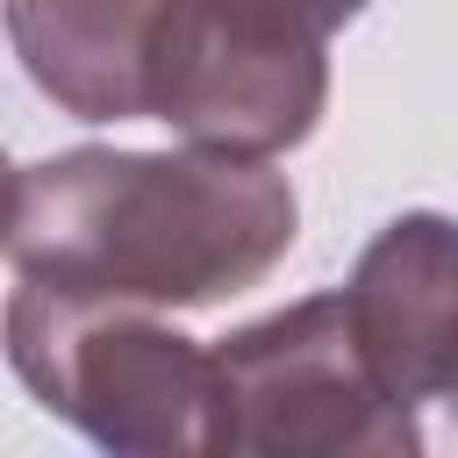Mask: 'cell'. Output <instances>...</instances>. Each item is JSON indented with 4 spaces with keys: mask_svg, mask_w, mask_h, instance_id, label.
<instances>
[{
    "mask_svg": "<svg viewBox=\"0 0 458 458\" xmlns=\"http://www.w3.org/2000/svg\"><path fill=\"white\" fill-rule=\"evenodd\" d=\"M286 172L236 150H57L7 179V265L72 301L208 308L293 250Z\"/></svg>",
    "mask_w": 458,
    "mask_h": 458,
    "instance_id": "obj_1",
    "label": "cell"
},
{
    "mask_svg": "<svg viewBox=\"0 0 458 458\" xmlns=\"http://www.w3.org/2000/svg\"><path fill=\"white\" fill-rule=\"evenodd\" d=\"M7 358L21 386L100 451H215V351L150 322V308L72 301L21 279L7 301Z\"/></svg>",
    "mask_w": 458,
    "mask_h": 458,
    "instance_id": "obj_2",
    "label": "cell"
},
{
    "mask_svg": "<svg viewBox=\"0 0 458 458\" xmlns=\"http://www.w3.org/2000/svg\"><path fill=\"white\" fill-rule=\"evenodd\" d=\"M215 451L265 458H415V401L372 365L351 301L315 293L215 344Z\"/></svg>",
    "mask_w": 458,
    "mask_h": 458,
    "instance_id": "obj_3",
    "label": "cell"
},
{
    "mask_svg": "<svg viewBox=\"0 0 458 458\" xmlns=\"http://www.w3.org/2000/svg\"><path fill=\"white\" fill-rule=\"evenodd\" d=\"M344 301L372 365L401 401L458 394V222L451 215L429 208L394 215L365 243Z\"/></svg>",
    "mask_w": 458,
    "mask_h": 458,
    "instance_id": "obj_4",
    "label": "cell"
},
{
    "mask_svg": "<svg viewBox=\"0 0 458 458\" xmlns=\"http://www.w3.org/2000/svg\"><path fill=\"white\" fill-rule=\"evenodd\" d=\"M172 0H7L21 72L79 122H143Z\"/></svg>",
    "mask_w": 458,
    "mask_h": 458,
    "instance_id": "obj_5",
    "label": "cell"
},
{
    "mask_svg": "<svg viewBox=\"0 0 458 458\" xmlns=\"http://www.w3.org/2000/svg\"><path fill=\"white\" fill-rule=\"evenodd\" d=\"M222 21L250 29V36H272V43H308V50H329V36L365 14V0H208Z\"/></svg>",
    "mask_w": 458,
    "mask_h": 458,
    "instance_id": "obj_6",
    "label": "cell"
},
{
    "mask_svg": "<svg viewBox=\"0 0 458 458\" xmlns=\"http://www.w3.org/2000/svg\"><path fill=\"white\" fill-rule=\"evenodd\" d=\"M451 408H458V394H451Z\"/></svg>",
    "mask_w": 458,
    "mask_h": 458,
    "instance_id": "obj_7",
    "label": "cell"
}]
</instances>
